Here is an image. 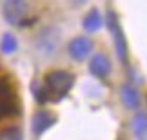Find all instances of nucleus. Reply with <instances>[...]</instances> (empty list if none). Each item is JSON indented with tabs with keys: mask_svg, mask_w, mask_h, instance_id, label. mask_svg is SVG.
Listing matches in <instances>:
<instances>
[{
	"mask_svg": "<svg viewBox=\"0 0 147 140\" xmlns=\"http://www.w3.org/2000/svg\"><path fill=\"white\" fill-rule=\"evenodd\" d=\"M133 131H134V135H144V133L147 131V115L145 113H136L134 115V118H133Z\"/></svg>",
	"mask_w": 147,
	"mask_h": 140,
	"instance_id": "f8f14e48",
	"label": "nucleus"
},
{
	"mask_svg": "<svg viewBox=\"0 0 147 140\" xmlns=\"http://www.w3.org/2000/svg\"><path fill=\"white\" fill-rule=\"evenodd\" d=\"M16 47H18V44H16V38L11 35V33H5L2 37V42H0V49H2L4 55H11L16 51Z\"/></svg>",
	"mask_w": 147,
	"mask_h": 140,
	"instance_id": "9b49d317",
	"label": "nucleus"
},
{
	"mask_svg": "<svg viewBox=\"0 0 147 140\" xmlns=\"http://www.w3.org/2000/svg\"><path fill=\"white\" fill-rule=\"evenodd\" d=\"M102 26H104V20H102L100 11L98 9H91L86 15V18H84V29L89 31V33H94V31H98Z\"/></svg>",
	"mask_w": 147,
	"mask_h": 140,
	"instance_id": "9d476101",
	"label": "nucleus"
},
{
	"mask_svg": "<svg viewBox=\"0 0 147 140\" xmlns=\"http://www.w3.org/2000/svg\"><path fill=\"white\" fill-rule=\"evenodd\" d=\"M0 140H22V131L16 126H9L0 129Z\"/></svg>",
	"mask_w": 147,
	"mask_h": 140,
	"instance_id": "ddd939ff",
	"label": "nucleus"
},
{
	"mask_svg": "<svg viewBox=\"0 0 147 140\" xmlns=\"http://www.w3.org/2000/svg\"><path fill=\"white\" fill-rule=\"evenodd\" d=\"M73 82H75V76L71 75L69 71H49L46 75V87L47 91L56 98H62L69 93V89L73 87Z\"/></svg>",
	"mask_w": 147,
	"mask_h": 140,
	"instance_id": "f257e3e1",
	"label": "nucleus"
},
{
	"mask_svg": "<svg viewBox=\"0 0 147 140\" xmlns=\"http://www.w3.org/2000/svg\"><path fill=\"white\" fill-rule=\"evenodd\" d=\"M38 49L44 53V55H53L56 49L60 46V33L58 29H55V27H47V29H44L40 33V37H38V42H36Z\"/></svg>",
	"mask_w": 147,
	"mask_h": 140,
	"instance_id": "39448f33",
	"label": "nucleus"
},
{
	"mask_svg": "<svg viewBox=\"0 0 147 140\" xmlns=\"http://www.w3.org/2000/svg\"><path fill=\"white\" fill-rule=\"evenodd\" d=\"M55 116L49 113V111H38V113H35V116H33L31 120V127H33V133L38 137L42 135L44 131H47L51 126L55 124Z\"/></svg>",
	"mask_w": 147,
	"mask_h": 140,
	"instance_id": "6e6552de",
	"label": "nucleus"
},
{
	"mask_svg": "<svg viewBox=\"0 0 147 140\" xmlns=\"http://www.w3.org/2000/svg\"><path fill=\"white\" fill-rule=\"evenodd\" d=\"M69 55L75 60H84L89 57V53L93 51V42L87 37H76L69 42Z\"/></svg>",
	"mask_w": 147,
	"mask_h": 140,
	"instance_id": "423d86ee",
	"label": "nucleus"
},
{
	"mask_svg": "<svg viewBox=\"0 0 147 140\" xmlns=\"http://www.w3.org/2000/svg\"><path fill=\"white\" fill-rule=\"evenodd\" d=\"M107 27H109L111 35H113V42H115V49H116V55L122 62H125L127 58V42H125V37H123V31L120 24H118V18L115 15V11H109L107 13Z\"/></svg>",
	"mask_w": 147,
	"mask_h": 140,
	"instance_id": "20e7f679",
	"label": "nucleus"
},
{
	"mask_svg": "<svg viewBox=\"0 0 147 140\" xmlns=\"http://www.w3.org/2000/svg\"><path fill=\"white\" fill-rule=\"evenodd\" d=\"M29 11V4L24 0H7L2 4V13L4 18L9 22L11 26H22L26 24V16Z\"/></svg>",
	"mask_w": 147,
	"mask_h": 140,
	"instance_id": "f03ea898",
	"label": "nucleus"
},
{
	"mask_svg": "<svg viewBox=\"0 0 147 140\" xmlns=\"http://www.w3.org/2000/svg\"><path fill=\"white\" fill-rule=\"evenodd\" d=\"M16 109H18V104H16L13 86L5 78H0V120L15 115Z\"/></svg>",
	"mask_w": 147,
	"mask_h": 140,
	"instance_id": "7ed1b4c3",
	"label": "nucleus"
},
{
	"mask_svg": "<svg viewBox=\"0 0 147 140\" xmlns=\"http://www.w3.org/2000/svg\"><path fill=\"white\" fill-rule=\"evenodd\" d=\"M122 102L129 109L138 108V104H140V95H138V91L133 86H129V84H125V86L122 87Z\"/></svg>",
	"mask_w": 147,
	"mask_h": 140,
	"instance_id": "1a4fd4ad",
	"label": "nucleus"
},
{
	"mask_svg": "<svg viewBox=\"0 0 147 140\" xmlns=\"http://www.w3.org/2000/svg\"><path fill=\"white\" fill-rule=\"evenodd\" d=\"M89 71L91 75H94L96 78H104L111 73V60L105 57L104 53H96L93 55L91 62H89Z\"/></svg>",
	"mask_w": 147,
	"mask_h": 140,
	"instance_id": "0eeeda50",
	"label": "nucleus"
}]
</instances>
